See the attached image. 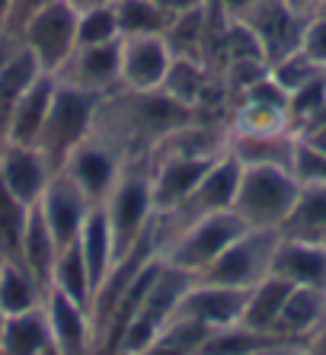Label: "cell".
<instances>
[{
  "label": "cell",
  "instance_id": "cell-41",
  "mask_svg": "<svg viewBox=\"0 0 326 355\" xmlns=\"http://www.w3.org/2000/svg\"><path fill=\"white\" fill-rule=\"evenodd\" d=\"M304 355H326V317H323V323H320L317 330L307 336V343H304Z\"/></svg>",
  "mask_w": 326,
  "mask_h": 355
},
{
  "label": "cell",
  "instance_id": "cell-30",
  "mask_svg": "<svg viewBox=\"0 0 326 355\" xmlns=\"http://www.w3.org/2000/svg\"><path fill=\"white\" fill-rule=\"evenodd\" d=\"M115 17H119L122 39H128V35H166L173 19H176L154 0H115Z\"/></svg>",
  "mask_w": 326,
  "mask_h": 355
},
{
  "label": "cell",
  "instance_id": "cell-46",
  "mask_svg": "<svg viewBox=\"0 0 326 355\" xmlns=\"http://www.w3.org/2000/svg\"><path fill=\"white\" fill-rule=\"evenodd\" d=\"M3 263H7V257H3V253H0V269H3Z\"/></svg>",
  "mask_w": 326,
  "mask_h": 355
},
{
  "label": "cell",
  "instance_id": "cell-39",
  "mask_svg": "<svg viewBox=\"0 0 326 355\" xmlns=\"http://www.w3.org/2000/svg\"><path fill=\"white\" fill-rule=\"evenodd\" d=\"M298 141H304L307 148L326 154V122H310L304 128H298Z\"/></svg>",
  "mask_w": 326,
  "mask_h": 355
},
{
  "label": "cell",
  "instance_id": "cell-23",
  "mask_svg": "<svg viewBox=\"0 0 326 355\" xmlns=\"http://www.w3.org/2000/svg\"><path fill=\"white\" fill-rule=\"evenodd\" d=\"M291 346H298V343L278 336V333H259L243 327V323H234V327H221V330L208 333L198 355H262V352H275V349H291Z\"/></svg>",
  "mask_w": 326,
  "mask_h": 355
},
{
  "label": "cell",
  "instance_id": "cell-36",
  "mask_svg": "<svg viewBox=\"0 0 326 355\" xmlns=\"http://www.w3.org/2000/svg\"><path fill=\"white\" fill-rule=\"evenodd\" d=\"M291 173L298 176V182H310V186H326V154L307 148L304 141L294 144L291 157Z\"/></svg>",
  "mask_w": 326,
  "mask_h": 355
},
{
  "label": "cell",
  "instance_id": "cell-35",
  "mask_svg": "<svg viewBox=\"0 0 326 355\" xmlns=\"http://www.w3.org/2000/svg\"><path fill=\"white\" fill-rule=\"evenodd\" d=\"M323 106H326V83H323V74H320L310 83L298 87L294 93H288V122H291V128L298 132V128L307 125Z\"/></svg>",
  "mask_w": 326,
  "mask_h": 355
},
{
  "label": "cell",
  "instance_id": "cell-29",
  "mask_svg": "<svg viewBox=\"0 0 326 355\" xmlns=\"http://www.w3.org/2000/svg\"><path fill=\"white\" fill-rule=\"evenodd\" d=\"M208 333L212 330L205 323L186 320V317H173L147 346H141L138 352H131V355H198Z\"/></svg>",
  "mask_w": 326,
  "mask_h": 355
},
{
  "label": "cell",
  "instance_id": "cell-9",
  "mask_svg": "<svg viewBox=\"0 0 326 355\" xmlns=\"http://www.w3.org/2000/svg\"><path fill=\"white\" fill-rule=\"evenodd\" d=\"M307 10H301L294 0H262L246 13L240 23L256 35L266 61H275L288 51L301 49L304 23H307Z\"/></svg>",
  "mask_w": 326,
  "mask_h": 355
},
{
  "label": "cell",
  "instance_id": "cell-40",
  "mask_svg": "<svg viewBox=\"0 0 326 355\" xmlns=\"http://www.w3.org/2000/svg\"><path fill=\"white\" fill-rule=\"evenodd\" d=\"M214 3H218L221 13H224L228 19H243L256 3H262V0H214Z\"/></svg>",
  "mask_w": 326,
  "mask_h": 355
},
{
  "label": "cell",
  "instance_id": "cell-3",
  "mask_svg": "<svg viewBox=\"0 0 326 355\" xmlns=\"http://www.w3.org/2000/svg\"><path fill=\"white\" fill-rule=\"evenodd\" d=\"M246 231H250V224L237 215L234 208L192 218V221L180 224V234L166 243L163 259L196 279V275H202L205 269Z\"/></svg>",
  "mask_w": 326,
  "mask_h": 355
},
{
  "label": "cell",
  "instance_id": "cell-32",
  "mask_svg": "<svg viewBox=\"0 0 326 355\" xmlns=\"http://www.w3.org/2000/svg\"><path fill=\"white\" fill-rule=\"evenodd\" d=\"M29 208L7 189V182L0 180V253L7 259H19V243L29 221Z\"/></svg>",
  "mask_w": 326,
  "mask_h": 355
},
{
  "label": "cell",
  "instance_id": "cell-47",
  "mask_svg": "<svg viewBox=\"0 0 326 355\" xmlns=\"http://www.w3.org/2000/svg\"><path fill=\"white\" fill-rule=\"evenodd\" d=\"M3 45H7V39H3V35H0V51H3Z\"/></svg>",
  "mask_w": 326,
  "mask_h": 355
},
{
  "label": "cell",
  "instance_id": "cell-48",
  "mask_svg": "<svg viewBox=\"0 0 326 355\" xmlns=\"http://www.w3.org/2000/svg\"><path fill=\"white\" fill-rule=\"evenodd\" d=\"M320 74H323V83H326V67H320Z\"/></svg>",
  "mask_w": 326,
  "mask_h": 355
},
{
  "label": "cell",
  "instance_id": "cell-14",
  "mask_svg": "<svg viewBox=\"0 0 326 355\" xmlns=\"http://www.w3.org/2000/svg\"><path fill=\"white\" fill-rule=\"evenodd\" d=\"M173 64L166 35H128L122 39V90L154 93L163 87Z\"/></svg>",
  "mask_w": 326,
  "mask_h": 355
},
{
  "label": "cell",
  "instance_id": "cell-10",
  "mask_svg": "<svg viewBox=\"0 0 326 355\" xmlns=\"http://www.w3.org/2000/svg\"><path fill=\"white\" fill-rule=\"evenodd\" d=\"M55 77L96 96H112L115 90H122V39L106 45H77Z\"/></svg>",
  "mask_w": 326,
  "mask_h": 355
},
{
  "label": "cell",
  "instance_id": "cell-37",
  "mask_svg": "<svg viewBox=\"0 0 326 355\" xmlns=\"http://www.w3.org/2000/svg\"><path fill=\"white\" fill-rule=\"evenodd\" d=\"M301 51L317 67H326V17H320V13L307 17L304 35H301Z\"/></svg>",
  "mask_w": 326,
  "mask_h": 355
},
{
  "label": "cell",
  "instance_id": "cell-1",
  "mask_svg": "<svg viewBox=\"0 0 326 355\" xmlns=\"http://www.w3.org/2000/svg\"><path fill=\"white\" fill-rule=\"evenodd\" d=\"M103 99L106 96H96V93L80 90L74 83L58 80L49 119H45V128H42L39 144H35L51 164V170H61L65 160L93 135Z\"/></svg>",
  "mask_w": 326,
  "mask_h": 355
},
{
  "label": "cell",
  "instance_id": "cell-15",
  "mask_svg": "<svg viewBox=\"0 0 326 355\" xmlns=\"http://www.w3.org/2000/svg\"><path fill=\"white\" fill-rule=\"evenodd\" d=\"M246 295L250 288H228V285H212V282L192 279L186 295L180 297L176 317L205 323L208 330H221V327H234L243 317Z\"/></svg>",
  "mask_w": 326,
  "mask_h": 355
},
{
  "label": "cell",
  "instance_id": "cell-25",
  "mask_svg": "<svg viewBox=\"0 0 326 355\" xmlns=\"http://www.w3.org/2000/svg\"><path fill=\"white\" fill-rule=\"evenodd\" d=\"M49 346H51V330H49L45 307L3 317L0 355H42Z\"/></svg>",
  "mask_w": 326,
  "mask_h": 355
},
{
  "label": "cell",
  "instance_id": "cell-45",
  "mask_svg": "<svg viewBox=\"0 0 326 355\" xmlns=\"http://www.w3.org/2000/svg\"><path fill=\"white\" fill-rule=\"evenodd\" d=\"M310 13H320V17H326V0H317V7L310 10Z\"/></svg>",
  "mask_w": 326,
  "mask_h": 355
},
{
  "label": "cell",
  "instance_id": "cell-24",
  "mask_svg": "<svg viewBox=\"0 0 326 355\" xmlns=\"http://www.w3.org/2000/svg\"><path fill=\"white\" fill-rule=\"evenodd\" d=\"M278 234L282 237H294V240L326 243V186L301 182V192L294 198V208L288 211Z\"/></svg>",
  "mask_w": 326,
  "mask_h": 355
},
{
  "label": "cell",
  "instance_id": "cell-49",
  "mask_svg": "<svg viewBox=\"0 0 326 355\" xmlns=\"http://www.w3.org/2000/svg\"><path fill=\"white\" fill-rule=\"evenodd\" d=\"M0 333H3V314H0Z\"/></svg>",
  "mask_w": 326,
  "mask_h": 355
},
{
  "label": "cell",
  "instance_id": "cell-34",
  "mask_svg": "<svg viewBox=\"0 0 326 355\" xmlns=\"http://www.w3.org/2000/svg\"><path fill=\"white\" fill-rule=\"evenodd\" d=\"M269 77L285 93H294L298 87H304V83H310L314 77H320V67L314 64V61H310L301 49H294V51H288V55H282V58L272 61V64H269Z\"/></svg>",
  "mask_w": 326,
  "mask_h": 355
},
{
  "label": "cell",
  "instance_id": "cell-31",
  "mask_svg": "<svg viewBox=\"0 0 326 355\" xmlns=\"http://www.w3.org/2000/svg\"><path fill=\"white\" fill-rule=\"evenodd\" d=\"M51 288L67 295L74 304L90 307L93 282H90V272H87V263H83V253H80V243H77V240L67 243V247H61V253H58Z\"/></svg>",
  "mask_w": 326,
  "mask_h": 355
},
{
  "label": "cell",
  "instance_id": "cell-44",
  "mask_svg": "<svg viewBox=\"0 0 326 355\" xmlns=\"http://www.w3.org/2000/svg\"><path fill=\"white\" fill-rule=\"evenodd\" d=\"M10 3H13V0H0V29H3V19H7V13H10Z\"/></svg>",
  "mask_w": 326,
  "mask_h": 355
},
{
  "label": "cell",
  "instance_id": "cell-19",
  "mask_svg": "<svg viewBox=\"0 0 326 355\" xmlns=\"http://www.w3.org/2000/svg\"><path fill=\"white\" fill-rule=\"evenodd\" d=\"M55 90H58V77L42 71L33 87L23 93L17 109H13L7 135H3V144H26V148H35V144H39V135H42V128H45ZM3 144H0V148H3Z\"/></svg>",
  "mask_w": 326,
  "mask_h": 355
},
{
  "label": "cell",
  "instance_id": "cell-18",
  "mask_svg": "<svg viewBox=\"0 0 326 355\" xmlns=\"http://www.w3.org/2000/svg\"><path fill=\"white\" fill-rule=\"evenodd\" d=\"M45 317H49L51 343L61 355H93V327L87 307L74 304L67 295L51 288L45 295Z\"/></svg>",
  "mask_w": 326,
  "mask_h": 355
},
{
  "label": "cell",
  "instance_id": "cell-20",
  "mask_svg": "<svg viewBox=\"0 0 326 355\" xmlns=\"http://www.w3.org/2000/svg\"><path fill=\"white\" fill-rule=\"evenodd\" d=\"M58 247L55 234H51L49 221L42 218L39 205L29 208V221H26L23 231V243H19V259L17 263L26 266V272L39 282V288L49 295L51 291V279H55V263H58Z\"/></svg>",
  "mask_w": 326,
  "mask_h": 355
},
{
  "label": "cell",
  "instance_id": "cell-43",
  "mask_svg": "<svg viewBox=\"0 0 326 355\" xmlns=\"http://www.w3.org/2000/svg\"><path fill=\"white\" fill-rule=\"evenodd\" d=\"M77 13H83V10H96V7H112L115 0H67Z\"/></svg>",
  "mask_w": 326,
  "mask_h": 355
},
{
  "label": "cell",
  "instance_id": "cell-21",
  "mask_svg": "<svg viewBox=\"0 0 326 355\" xmlns=\"http://www.w3.org/2000/svg\"><path fill=\"white\" fill-rule=\"evenodd\" d=\"M323 317H326V291L294 285L291 295L285 297L282 314H278L275 333L291 339V343H298V346H304L310 333L323 323Z\"/></svg>",
  "mask_w": 326,
  "mask_h": 355
},
{
  "label": "cell",
  "instance_id": "cell-38",
  "mask_svg": "<svg viewBox=\"0 0 326 355\" xmlns=\"http://www.w3.org/2000/svg\"><path fill=\"white\" fill-rule=\"evenodd\" d=\"M45 3H51V0H13V3H10L7 19H3V29H0V35H7V39H17V33L23 29L26 19L33 17L35 10L45 7Z\"/></svg>",
  "mask_w": 326,
  "mask_h": 355
},
{
  "label": "cell",
  "instance_id": "cell-8",
  "mask_svg": "<svg viewBox=\"0 0 326 355\" xmlns=\"http://www.w3.org/2000/svg\"><path fill=\"white\" fill-rule=\"evenodd\" d=\"M218 154H189V150H166L160 160H151V198L157 215H176L202 173Z\"/></svg>",
  "mask_w": 326,
  "mask_h": 355
},
{
  "label": "cell",
  "instance_id": "cell-33",
  "mask_svg": "<svg viewBox=\"0 0 326 355\" xmlns=\"http://www.w3.org/2000/svg\"><path fill=\"white\" fill-rule=\"evenodd\" d=\"M122 39L119 33V17L112 7H96L77 13V45H106V42Z\"/></svg>",
  "mask_w": 326,
  "mask_h": 355
},
{
  "label": "cell",
  "instance_id": "cell-6",
  "mask_svg": "<svg viewBox=\"0 0 326 355\" xmlns=\"http://www.w3.org/2000/svg\"><path fill=\"white\" fill-rule=\"evenodd\" d=\"M278 237H282L278 231L250 227V231L240 234V237H237L202 275H196V279L212 282V285H228V288H253L256 282H262L269 275Z\"/></svg>",
  "mask_w": 326,
  "mask_h": 355
},
{
  "label": "cell",
  "instance_id": "cell-26",
  "mask_svg": "<svg viewBox=\"0 0 326 355\" xmlns=\"http://www.w3.org/2000/svg\"><path fill=\"white\" fill-rule=\"evenodd\" d=\"M77 243H80L83 263H87V272H90V282H93V288H96L115 263L112 227H109V218H106V208L103 205L90 208V215H87V221H83Z\"/></svg>",
  "mask_w": 326,
  "mask_h": 355
},
{
  "label": "cell",
  "instance_id": "cell-12",
  "mask_svg": "<svg viewBox=\"0 0 326 355\" xmlns=\"http://www.w3.org/2000/svg\"><path fill=\"white\" fill-rule=\"evenodd\" d=\"M61 170L80 186L83 196L90 198V205H103L109 192H112V186L119 182V176H122V157H119V150L109 141H96L90 135L65 160Z\"/></svg>",
  "mask_w": 326,
  "mask_h": 355
},
{
  "label": "cell",
  "instance_id": "cell-5",
  "mask_svg": "<svg viewBox=\"0 0 326 355\" xmlns=\"http://www.w3.org/2000/svg\"><path fill=\"white\" fill-rule=\"evenodd\" d=\"M13 42L33 51L45 74H58L77 49V10L67 0H51L26 19Z\"/></svg>",
  "mask_w": 326,
  "mask_h": 355
},
{
  "label": "cell",
  "instance_id": "cell-22",
  "mask_svg": "<svg viewBox=\"0 0 326 355\" xmlns=\"http://www.w3.org/2000/svg\"><path fill=\"white\" fill-rule=\"evenodd\" d=\"M294 144H298V132H294V128H285V132H262V135L230 132V138H228V150L246 166H253V164L291 166Z\"/></svg>",
  "mask_w": 326,
  "mask_h": 355
},
{
  "label": "cell",
  "instance_id": "cell-7",
  "mask_svg": "<svg viewBox=\"0 0 326 355\" xmlns=\"http://www.w3.org/2000/svg\"><path fill=\"white\" fill-rule=\"evenodd\" d=\"M189 285H192V275L182 272V269H176V266H170L166 259H163L154 285L147 288L144 301H141V307H138V314L131 317L128 330H125V339H122L119 355H131V352H138L141 346H147V343H151V339H154L157 333H160L163 327L176 317L180 297L186 295Z\"/></svg>",
  "mask_w": 326,
  "mask_h": 355
},
{
  "label": "cell",
  "instance_id": "cell-4",
  "mask_svg": "<svg viewBox=\"0 0 326 355\" xmlns=\"http://www.w3.org/2000/svg\"><path fill=\"white\" fill-rule=\"evenodd\" d=\"M103 208H106L109 227H112L115 259H119L138 243L147 224L157 218L154 198H151V164L122 166V176L112 186Z\"/></svg>",
  "mask_w": 326,
  "mask_h": 355
},
{
  "label": "cell",
  "instance_id": "cell-28",
  "mask_svg": "<svg viewBox=\"0 0 326 355\" xmlns=\"http://www.w3.org/2000/svg\"><path fill=\"white\" fill-rule=\"evenodd\" d=\"M45 304V291L39 288V282L26 272V266L17 259H7L0 269V314H23V311H35Z\"/></svg>",
  "mask_w": 326,
  "mask_h": 355
},
{
  "label": "cell",
  "instance_id": "cell-13",
  "mask_svg": "<svg viewBox=\"0 0 326 355\" xmlns=\"http://www.w3.org/2000/svg\"><path fill=\"white\" fill-rule=\"evenodd\" d=\"M90 208H93L90 198L83 196V189L65 170L51 173L49 186H45V192L39 198V211L49 221L58 247H67V243H74V240L80 237V227L87 221V215H90Z\"/></svg>",
  "mask_w": 326,
  "mask_h": 355
},
{
  "label": "cell",
  "instance_id": "cell-17",
  "mask_svg": "<svg viewBox=\"0 0 326 355\" xmlns=\"http://www.w3.org/2000/svg\"><path fill=\"white\" fill-rule=\"evenodd\" d=\"M269 272L291 282V285L326 291V243L278 237Z\"/></svg>",
  "mask_w": 326,
  "mask_h": 355
},
{
  "label": "cell",
  "instance_id": "cell-11",
  "mask_svg": "<svg viewBox=\"0 0 326 355\" xmlns=\"http://www.w3.org/2000/svg\"><path fill=\"white\" fill-rule=\"evenodd\" d=\"M240 180H243V164H240L230 150H224V154H218V157L208 164V170L202 173L198 186L192 189V196L186 198V205L170 218L186 224V221H192V218L212 215V211H228L237 202Z\"/></svg>",
  "mask_w": 326,
  "mask_h": 355
},
{
  "label": "cell",
  "instance_id": "cell-42",
  "mask_svg": "<svg viewBox=\"0 0 326 355\" xmlns=\"http://www.w3.org/2000/svg\"><path fill=\"white\" fill-rule=\"evenodd\" d=\"M154 3H160L166 13H173V17H180V13H186V10L202 7L205 0H154Z\"/></svg>",
  "mask_w": 326,
  "mask_h": 355
},
{
  "label": "cell",
  "instance_id": "cell-2",
  "mask_svg": "<svg viewBox=\"0 0 326 355\" xmlns=\"http://www.w3.org/2000/svg\"><path fill=\"white\" fill-rule=\"evenodd\" d=\"M301 192V182L291 173V166H266V164H243V180L237 189L234 211L250 227L259 231H278L285 224L294 198Z\"/></svg>",
  "mask_w": 326,
  "mask_h": 355
},
{
  "label": "cell",
  "instance_id": "cell-27",
  "mask_svg": "<svg viewBox=\"0 0 326 355\" xmlns=\"http://www.w3.org/2000/svg\"><path fill=\"white\" fill-rule=\"evenodd\" d=\"M291 282L278 279V275H266L262 282H256L250 295H246V307H243V317L240 323L250 327V330H259V333H275V323L278 314L285 307V297L291 295Z\"/></svg>",
  "mask_w": 326,
  "mask_h": 355
},
{
  "label": "cell",
  "instance_id": "cell-16",
  "mask_svg": "<svg viewBox=\"0 0 326 355\" xmlns=\"http://www.w3.org/2000/svg\"><path fill=\"white\" fill-rule=\"evenodd\" d=\"M51 173L55 170L39 148H26V144H3L0 148V180L26 205H39Z\"/></svg>",
  "mask_w": 326,
  "mask_h": 355
}]
</instances>
